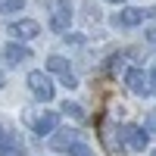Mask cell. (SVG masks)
Returning <instances> with one entry per match:
<instances>
[{"instance_id":"ffe728a7","label":"cell","mask_w":156,"mask_h":156,"mask_svg":"<svg viewBox=\"0 0 156 156\" xmlns=\"http://www.w3.org/2000/svg\"><path fill=\"white\" fill-rule=\"evenodd\" d=\"M0 87H3V72H0Z\"/></svg>"},{"instance_id":"52a82bcc","label":"cell","mask_w":156,"mask_h":156,"mask_svg":"<svg viewBox=\"0 0 156 156\" xmlns=\"http://www.w3.org/2000/svg\"><path fill=\"white\" fill-rule=\"evenodd\" d=\"M3 56H6V62H12V66H16V62H22V59L31 56V50L22 47V44H6V47H3Z\"/></svg>"},{"instance_id":"8fae6325","label":"cell","mask_w":156,"mask_h":156,"mask_svg":"<svg viewBox=\"0 0 156 156\" xmlns=\"http://www.w3.org/2000/svg\"><path fill=\"white\" fill-rule=\"evenodd\" d=\"M25 6V0H0V12H16Z\"/></svg>"},{"instance_id":"7a4b0ae2","label":"cell","mask_w":156,"mask_h":156,"mask_svg":"<svg viewBox=\"0 0 156 156\" xmlns=\"http://www.w3.org/2000/svg\"><path fill=\"white\" fill-rule=\"evenodd\" d=\"M156 16V6H128V9H122L119 12V25H125V28H131V25H137V22H144V19H153Z\"/></svg>"},{"instance_id":"ac0fdd59","label":"cell","mask_w":156,"mask_h":156,"mask_svg":"<svg viewBox=\"0 0 156 156\" xmlns=\"http://www.w3.org/2000/svg\"><path fill=\"white\" fill-rule=\"evenodd\" d=\"M150 81H156V69H153V75H150ZM153 87H156V84H153Z\"/></svg>"},{"instance_id":"44dd1931","label":"cell","mask_w":156,"mask_h":156,"mask_svg":"<svg viewBox=\"0 0 156 156\" xmlns=\"http://www.w3.org/2000/svg\"><path fill=\"white\" fill-rule=\"evenodd\" d=\"M153 156H156V153H153Z\"/></svg>"},{"instance_id":"277c9868","label":"cell","mask_w":156,"mask_h":156,"mask_svg":"<svg viewBox=\"0 0 156 156\" xmlns=\"http://www.w3.org/2000/svg\"><path fill=\"white\" fill-rule=\"evenodd\" d=\"M6 31L16 37V41H31V37H37V34H41V25H37L34 19H22V22L6 25Z\"/></svg>"},{"instance_id":"3957f363","label":"cell","mask_w":156,"mask_h":156,"mask_svg":"<svg viewBox=\"0 0 156 156\" xmlns=\"http://www.w3.org/2000/svg\"><path fill=\"white\" fill-rule=\"evenodd\" d=\"M28 87H31V94L37 97V100H53V84H50V78L44 75V72H31L28 75Z\"/></svg>"},{"instance_id":"9a60e30c","label":"cell","mask_w":156,"mask_h":156,"mask_svg":"<svg viewBox=\"0 0 156 156\" xmlns=\"http://www.w3.org/2000/svg\"><path fill=\"white\" fill-rule=\"evenodd\" d=\"M62 84H66V87H75L78 81H75V75H72V72H66V75H62Z\"/></svg>"},{"instance_id":"9c48e42d","label":"cell","mask_w":156,"mask_h":156,"mask_svg":"<svg viewBox=\"0 0 156 156\" xmlns=\"http://www.w3.org/2000/svg\"><path fill=\"white\" fill-rule=\"evenodd\" d=\"M22 153H25V147H22V140H16V137H9L3 144V150H0V156H22Z\"/></svg>"},{"instance_id":"5bb4252c","label":"cell","mask_w":156,"mask_h":156,"mask_svg":"<svg viewBox=\"0 0 156 156\" xmlns=\"http://www.w3.org/2000/svg\"><path fill=\"white\" fill-rule=\"evenodd\" d=\"M75 115V119H81V109H78V103H66V115Z\"/></svg>"},{"instance_id":"4fadbf2b","label":"cell","mask_w":156,"mask_h":156,"mask_svg":"<svg viewBox=\"0 0 156 156\" xmlns=\"http://www.w3.org/2000/svg\"><path fill=\"white\" fill-rule=\"evenodd\" d=\"M69 153H72V156H90V150H87L84 144H72V147H69Z\"/></svg>"},{"instance_id":"e0dca14e","label":"cell","mask_w":156,"mask_h":156,"mask_svg":"<svg viewBox=\"0 0 156 156\" xmlns=\"http://www.w3.org/2000/svg\"><path fill=\"white\" fill-rule=\"evenodd\" d=\"M147 37H150V41L156 44V28H150V31H147Z\"/></svg>"},{"instance_id":"d6986e66","label":"cell","mask_w":156,"mask_h":156,"mask_svg":"<svg viewBox=\"0 0 156 156\" xmlns=\"http://www.w3.org/2000/svg\"><path fill=\"white\" fill-rule=\"evenodd\" d=\"M109 3H125V0H109Z\"/></svg>"},{"instance_id":"2e32d148","label":"cell","mask_w":156,"mask_h":156,"mask_svg":"<svg viewBox=\"0 0 156 156\" xmlns=\"http://www.w3.org/2000/svg\"><path fill=\"white\" fill-rule=\"evenodd\" d=\"M6 140H9V137H6V131L0 128V150H3V144H6Z\"/></svg>"},{"instance_id":"6da1fadb","label":"cell","mask_w":156,"mask_h":156,"mask_svg":"<svg viewBox=\"0 0 156 156\" xmlns=\"http://www.w3.org/2000/svg\"><path fill=\"white\" fill-rule=\"evenodd\" d=\"M72 22V3L69 0H50V28L66 31Z\"/></svg>"},{"instance_id":"7c38bea8","label":"cell","mask_w":156,"mask_h":156,"mask_svg":"<svg viewBox=\"0 0 156 156\" xmlns=\"http://www.w3.org/2000/svg\"><path fill=\"white\" fill-rule=\"evenodd\" d=\"M72 140H75L72 134H59V137H53V147L56 150H66V147H72Z\"/></svg>"},{"instance_id":"30bf717a","label":"cell","mask_w":156,"mask_h":156,"mask_svg":"<svg viewBox=\"0 0 156 156\" xmlns=\"http://www.w3.org/2000/svg\"><path fill=\"white\" fill-rule=\"evenodd\" d=\"M47 72H62V75H66L69 72V62L62 59V56H50L47 59Z\"/></svg>"},{"instance_id":"ba28073f","label":"cell","mask_w":156,"mask_h":156,"mask_svg":"<svg viewBox=\"0 0 156 156\" xmlns=\"http://www.w3.org/2000/svg\"><path fill=\"white\" fill-rule=\"evenodd\" d=\"M125 137H128V147L131 150H144L147 147V131H140V128H125Z\"/></svg>"},{"instance_id":"5b68a950","label":"cell","mask_w":156,"mask_h":156,"mask_svg":"<svg viewBox=\"0 0 156 156\" xmlns=\"http://www.w3.org/2000/svg\"><path fill=\"white\" fill-rule=\"evenodd\" d=\"M125 81H128V90L137 94V97H147L150 90H153V87H150V75H144V69H128Z\"/></svg>"},{"instance_id":"8992f818","label":"cell","mask_w":156,"mask_h":156,"mask_svg":"<svg viewBox=\"0 0 156 156\" xmlns=\"http://www.w3.org/2000/svg\"><path fill=\"white\" fill-rule=\"evenodd\" d=\"M31 122H34V131L44 137V134H50V131L59 125V115H56V112H41V115H37V119H31Z\"/></svg>"}]
</instances>
